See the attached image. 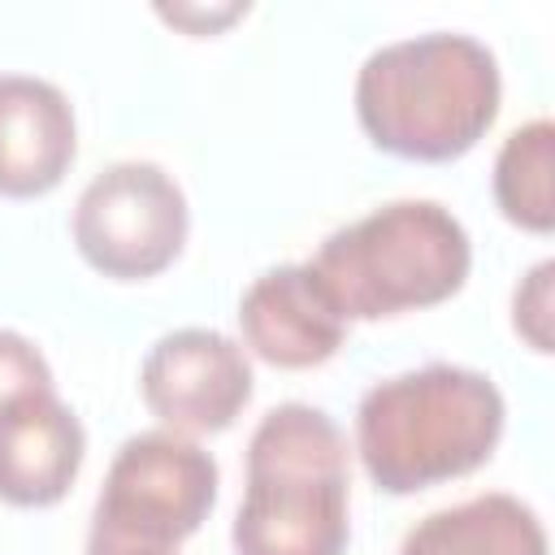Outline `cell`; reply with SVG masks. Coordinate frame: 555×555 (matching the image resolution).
Returning <instances> with one entry per match:
<instances>
[{
  "label": "cell",
  "instance_id": "cell-10",
  "mask_svg": "<svg viewBox=\"0 0 555 555\" xmlns=\"http://www.w3.org/2000/svg\"><path fill=\"white\" fill-rule=\"evenodd\" d=\"M87 429L74 408L48 390L0 416V499L13 507H52L78 481Z\"/></svg>",
  "mask_w": 555,
  "mask_h": 555
},
{
  "label": "cell",
  "instance_id": "cell-5",
  "mask_svg": "<svg viewBox=\"0 0 555 555\" xmlns=\"http://www.w3.org/2000/svg\"><path fill=\"white\" fill-rule=\"evenodd\" d=\"M186 230V195L156 160H117L100 169L74 204V243L82 260L117 282L165 273L182 256Z\"/></svg>",
  "mask_w": 555,
  "mask_h": 555
},
{
  "label": "cell",
  "instance_id": "cell-15",
  "mask_svg": "<svg viewBox=\"0 0 555 555\" xmlns=\"http://www.w3.org/2000/svg\"><path fill=\"white\" fill-rule=\"evenodd\" d=\"M156 13H160L165 22L191 30V35H217V30H225L234 17H243L247 4H238V0H230V4H156Z\"/></svg>",
  "mask_w": 555,
  "mask_h": 555
},
{
  "label": "cell",
  "instance_id": "cell-13",
  "mask_svg": "<svg viewBox=\"0 0 555 555\" xmlns=\"http://www.w3.org/2000/svg\"><path fill=\"white\" fill-rule=\"evenodd\" d=\"M52 386V369L43 360V351L17 334V330H0V416H9L17 403L48 395Z\"/></svg>",
  "mask_w": 555,
  "mask_h": 555
},
{
  "label": "cell",
  "instance_id": "cell-2",
  "mask_svg": "<svg viewBox=\"0 0 555 555\" xmlns=\"http://www.w3.org/2000/svg\"><path fill=\"white\" fill-rule=\"evenodd\" d=\"M499 386L464 364L382 377L356 408V451L386 494H416L481 468L503 438Z\"/></svg>",
  "mask_w": 555,
  "mask_h": 555
},
{
  "label": "cell",
  "instance_id": "cell-9",
  "mask_svg": "<svg viewBox=\"0 0 555 555\" xmlns=\"http://www.w3.org/2000/svg\"><path fill=\"white\" fill-rule=\"evenodd\" d=\"M74 156L78 121L65 91L35 74H0V195H48Z\"/></svg>",
  "mask_w": 555,
  "mask_h": 555
},
{
  "label": "cell",
  "instance_id": "cell-12",
  "mask_svg": "<svg viewBox=\"0 0 555 555\" xmlns=\"http://www.w3.org/2000/svg\"><path fill=\"white\" fill-rule=\"evenodd\" d=\"M551 169H555V126L546 117H533L503 139L494 156V204L512 225L529 234L555 230Z\"/></svg>",
  "mask_w": 555,
  "mask_h": 555
},
{
  "label": "cell",
  "instance_id": "cell-8",
  "mask_svg": "<svg viewBox=\"0 0 555 555\" xmlns=\"http://www.w3.org/2000/svg\"><path fill=\"white\" fill-rule=\"evenodd\" d=\"M238 330L251 356H260L264 364L312 369L343 347L347 317L334 308L308 264H278L243 291Z\"/></svg>",
  "mask_w": 555,
  "mask_h": 555
},
{
  "label": "cell",
  "instance_id": "cell-4",
  "mask_svg": "<svg viewBox=\"0 0 555 555\" xmlns=\"http://www.w3.org/2000/svg\"><path fill=\"white\" fill-rule=\"evenodd\" d=\"M308 269L347 321H382L451 299L468 282L473 243L438 199H390L325 234Z\"/></svg>",
  "mask_w": 555,
  "mask_h": 555
},
{
  "label": "cell",
  "instance_id": "cell-11",
  "mask_svg": "<svg viewBox=\"0 0 555 555\" xmlns=\"http://www.w3.org/2000/svg\"><path fill=\"white\" fill-rule=\"evenodd\" d=\"M399 555H546V529L529 503L490 490L421 516Z\"/></svg>",
  "mask_w": 555,
  "mask_h": 555
},
{
  "label": "cell",
  "instance_id": "cell-6",
  "mask_svg": "<svg viewBox=\"0 0 555 555\" xmlns=\"http://www.w3.org/2000/svg\"><path fill=\"white\" fill-rule=\"evenodd\" d=\"M212 503L217 460L173 429H147L117 447L91 525L178 546L208 520Z\"/></svg>",
  "mask_w": 555,
  "mask_h": 555
},
{
  "label": "cell",
  "instance_id": "cell-7",
  "mask_svg": "<svg viewBox=\"0 0 555 555\" xmlns=\"http://www.w3.org/2000/svg\"><path fill=\"white\" fill-rule=\"evenodd\" d=\"M247 351L208 325H186L160 334L139 369V390L147 412L173 434H221L251 399Z\"/></svg>",
  "mask_w": 555,
  "mask_h": 555
},
{
  "label": "cell",
  "instance_id": "cell-3",
  "mask_svg": "<svg viewBox=\"0 0 555 555\" xmlns=\"http://www.w3.org/2000/svg\"><path fill=\"white\" fill-rule=\"evenodd\" d=\"M347 434L312 403H278L247 438L234 555H343L351 538Z\"/></svg>",
  "mask_w": 555,
  "mask_h": 555
},
{
  "label": "cell",
  "instance_id": "cell-16",
  "mask_svg": "<svg viewBox=\"0 0 555 555\" xmlns=\"http://www.w3.org/2000/svg\"><path fill=\"white\" fill-rule=\"evenodd\" d=\"M87 555H178V546H160V542H143V538H126V533L91 525Z\"/></svg>",
  "mask_w": 555,
  "mask_h": 555
},
{
  "label": "cell",
  "instance_id": "cell-14",
  "mask_svg": "<svg viewBox=\"0 0 555 555\" xmlns=\"http://www.w3.org/2000/svg\"><path fill=\"white\" fill-rule=\"evenodd\" d=\"M551 282H555V260H538L512 291V330L533 347L551 351Z\"/></svg>",
  "mask_w": 555,
  "mask_h": 555
},
{
  "label": "cell",
  "instance_id": "cell-1",
  "mask_svg": "<svg viewBox=\"0 0 555 555\" xmlns=\"http://www.w3.org/2000/svg\"><path fill=\"white\" fill-rule=\"evenodd\" d=\"M494 52L460 30L382 43L356 74V117L373 147L403 160H455L499 117Z\"/></svg>",
  "mask_w": 555,
  "mask_h": 555
}]
</instances>
